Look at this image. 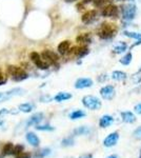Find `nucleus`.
I'll return each instance as SVG.
<instances>
[{
	"mask_svg": "<svg viewBox=\"0 0 141 158\" xmlns=\"http://www.w3.org/2000/svg\"><path fill=\"white\" fill-rule=\"evenodd\" d=\"M121 118L123 122H126V123H134L136 121V116L130 111L121 112Z\"/></svg>",
	"mask_w": 141,
	"mask_h": 158,
	"instance_id": "18",
	"label": "nucleus"
},
{
	"mask_svg": "<svg viewBox=\"0 0 141 158\" xmlns=\"http://www.w3.org/2000/svg\"><path fill=\"white\" fill-rule=\"evenodd\" d=\"M129 1H134V0H129Z\"/></svg>",
	"mask_w": 141,
	"mask_h": 158,
	"instance_id": "49",
	"label": "nucleus"
},
{
	"mask_svg": "<svg viewBox=\"0 0 141 158\" xmlns=\"http://www.w3.org/2000/svg\"><path fill=\"white\" fill-rule=\"evenodd\" d=\"M73 1H75V0H66V2H73Z\"/></svg>",
	"mask_w": 141,
	"mask_h": 158,
	"instance_id": "46",
	"label": "nucleus"
},
{
	"mask_svg": "<svg viewBox=\"0 0 141 158\" xmlns=\"http://www.w3.org/2000/svg\"><path fill=\"white\" fill-rule=\"evenodd\" d=\"M115 88L113 85H106L103 88H101L100 90V95L106 100H112L115 97Z\"/></svg>",
	"mask_w": 141,
	"mask_h": 158,
	"instance_id": "9",
	"label": "nucleus"
},
{
	"mask_svg": "<svg viewBox=\"0 0 141 158\" xmlns=\"http://www.w3.org/2000/svg\"><path fill=\"white\" fill-rule=\"evenodd\" d=\"M76 41L83 45L89 44L92 42V36L89 33H83V34H80L79 36H77Z\"/></svg>",
	"mask_w": 141,
	"mask_h": 158,
	"instance_id": "16",
	"label": "nucleus"
},
{
	"mask_svg": "<svg viewBox=\"0 0 141 158\" xmlns=\"http://www.w3.org/2000/svg\"><path fill=\"white\" fill-rule=\"evenodd\" d=\"M106 158H119L117 156V155H110V156H107Z\"/></svg>",
	"mask_w": 141,
	"mask_h": 158,
	"instance_id": "44",
	"label": "nucleus"
},
{
	"mask_svg": "<svg viewBox=\"0 0 141 158\" xmlns=\"http://www.w3.org/2000/svg\"><path fill=\"white\" fill-rule=\"evenodd\" d=\"M50 153H51V150L48 149V148H47V149H42V150H40L38 153H36V157H37V158H43L44 156L50 155Z\"/></svg>",
	"mask_w": 141,
	"mask_h": 158,
	"instance_id": "33",
	"label": "nucleus"
},
{
	"mask_svg": "<svg viewBox=\"0 0 141 158\" xmlns=\"http://www.w3.org/2000/svg\"><path fill=\"white\" fill-rule=\"evenodd\" d=\"M126 49H127L126 42L119 41L114 47V49H113V53H115V54H122V53H124L126 51Z\"/></svg>",
	"mask_w": 141,
	"mask_h": 158,
	"instance_id": "21",
	"label": "nucleus"
},
{
	"mask_svg": "<svg viewBox=\"0 0 141 158\" xmlns=\"http://www.w3.org/2000/svg\"><path fill=\"white\" fill-rule=\"evenodd\" d=\"M121 14L123 20L131 21L136 17L137 14V6L134 3H126L121 6Z\"/></svg>",
	"mask_w": 141,
	"mask_h": 158,
	"instance_id": "3",
	"label": "nucleus"
},
{
	"mask_svg": "<svg viewBox=\"0 0 141 158\" xmlns=\"http://www.w3.org/2000/svg\"><path fill=\"white\" fill-rule=\"evenodd\" d=\"M61 146L62 147H72L74 146V139L73 137H66L61 141Z\"/></svg>",
	"mask_w": 141,
	"mask_h": 158,
	"instance_id": "32",
	"label": "nucleus"
},
{
	"mask_svg": "<svg viewBox=\"0 0 141 158\" xmlns=\"http://www.w3.org/2000/svg\"><path fill=\"white\" fill-rule=\"evenodd\" d=\"M115 1H126V0H115Z\"/></svg>",
	"mask_w": 141,
	"mask_h": 158,
	"instance_id": "47",
	"label": "nucleus"
},
{
	"mask_svg": "<svg viewBox=\"0 0 141 158\" xmlns=\"http://www.w3.org/2000/svg\"><path fill=\"white\" fill-rule=\"evenodd\" d=\"M93 85H94V82L91 78H79V79H77L75 82V88L81 90V89L91 88Z\"/></svg>",
	"mask_w": 141,
	"mask_h": 158,
	"instance_id": "13",
	"label": "nucleus"
},
{
	"mask_svg": "<svg viewBox=\"0 0 141 158\" xmlns=\"http://www.w3.org/2000/svg\"><path fill=\"white\" fill-rule=\"evenodd\" d=\"M89 133H91V129L86 126L79 127V128L74 130V132H73V134L75 135V136H79V135H88Z\"/></svg>",
	"mask_w": 141,
	"mask_h": 158,
	"instance_id": "24",
	"label": "nucleus"
},
{
	"mask_svg": "<svg viewBox=\"0 0 141 158\" xmlns=\"http://www.w3.org/2000/svg\"><path fill=\"white\" fill-rule=\"evenodd\" d=\"M32 156H31V154L30 153H25V152H22V153H20L19 155H17L16 158H31Z\"/></svg>",
	"mask_w": 141,
	"mask_h": 158,
	"instance_id": "39",
	"label": "nucleus"
},
{
	"mask_svg": "<svg viewBox=\"0 0 141 158\" xmlns=\"http://www.w3.org/2000/svg\"><path fill=\"white\" fill-rule=\"evenodd\" d=\"M101 16L107 17V18H117L119 16V7L115 4H106L102 7L101 10Z\"/></svg>",
	"mask_w": 141,
	"mask_h": 158,
	"instance_id": "5",
	"label": "nucleus"
},
{
	"mask_svg": "<svg viewBox=\"0 0 141 158\" xmlns=\"http://www.w3.org/2000/svg\"><path fill=\"white\" fill-rule=\"evenodd\" d=\"M35 129L38 130V131H54L55 128L54 127H51L50 124H44V126H39V124H37V126H35Z\"/></svg>",
	"mask_w": 141,
	"mask_h": 158,
	"instance_id": "30",
	"label": "nucleus"
},
{
	"mask_svg": "<svg viewBox=\"0 0 141 158\" xmlns=\"http://www.w3.org/2000/svg\"><path fill=\"white\" fill-rule=\"evenodd\" d=\"M30 59L32 60V62L40 70H48L50 67V63H48L45 60H42L40 55L37 52H32L30 54Z\"/></svg>",
	"mask_w": 141,
	"mask_h": 158,
	"instance_id": "6",
	"label": "nucleus"
},
{
	"mask_svg": "<svg viewBox=\"0 0 141 158\" xmlns=\"http://www.w3.org/2000/svg\"><path fill=\"white\" fill-rule=\"evenodd\" d=\"M25 138H27V142H29L32 147L39 146V143H40L39 137H38L35 133H33V132H29V133H27V135H25Z\"/></svg>",
	"mask_w": 141,
	"mask_h": 158,
	"instance_id": "14",
	"label": "nucleus"
},
{
	"mask_svg": "<svg viewBox=\"0 0 141 158\" xmlns=\"http://www.w3.org/2000/svg\"><path fill=\"white\" fill-rule=\"evenodd\" d=\"M117 32L118 29L116 24L111 23V22H103L99 27L98 31H97V35H98L100 39L107 40V39H112L114 36H116Z\"/></svg>",
	"mask_w": 141,
	"mask_h": 158,
	"instance_id": "1",
	"label": "nucleus"
},
{
	"mask_svg": "<svg viewBox=\"0 0 141 158\" xmlns=\"http://www.w3.org/2000/svg\"><path fill=\"white\" fill-rule=\"evenodd\" d=\"M73 97L71 93H68V92H60L58 93L57 95L54 97V100L57 101V102H62V101H65V100H68Z\"/></svg>",
	"mask_w": 141,
	"mask_h": 158,
	"instance_id": "20",
	"label": "nucleus"
},
{
	"mask_svg": "<svg viewBox=\"0 0 141 158\" xmlns=\"http://www.w3.org/2000/svg\"><path fill=\"white\" fill-rule=\"evenodd\" d=\"M113 122H114V118H113L111 115H103L99 120V127L102 129L109 128Z\"/></svg>",
	"mask_w": 141,
	"mask_h": 158,
	"instance_id": "15",
	"label": "nucleus"
},
{
	"mask_svg": "<svg viewBox=\"0 0 141 158\" xmlns=\"http://www.w3.org/2000/svg\"><path fill=\"white\" fill-rule=\"evenodd\" d=\"M41 55H42L43 59L47 61L48 63H50V64H57L58 61H59L58 55L51 50H44Z\"/></svg>",
	"mask_w": 141,
	"mask_h": 158,
	"instance_id": "8",
	"label": "nucleus"
},
{
	"mask_svg": "<svg viewBox=\"0 0 141 158\" xmlns=\"http://www.w3.org/2000/svg\"><path fill=\"white\" fill-rule=\"evenodd\" d=\"M112 78L117 81H123L127 78V74L122 72V71H115L112 74Z\"/></svg>",
	"mask_w": 141,
	"mask_h": 158,
	"instance_id": "23",
	"label": "nucleus"
},
{
	"mask_svg": "<svg viewBox=\"0 0 141 158\" xmlns=\"http://www.w3.org/2000/svg\"><path fill=\"white\" fill-rule=\"evenodd\" d=\"M133 135H134V137L136 139H141V127L138 128L137 130H135V132L133 133Z\"/></svg>",
	"mask_w": 141,
	"mask_h": 158,
	"instance_id": "38",
	"label": "nucleus"
},
{
	"mask_svg": "<svg viewBox=\"0 0 141 158\" xmlns=\"http://www.w3.org/2000/svg\"><path fill=\"white\" fill-rule=\"evenodd\" d=\"M18 109H19V111L23 112V113H30V112H32L33 110H34V104H32V103H22V104H20V106H18Z\"/></svg>",
	"mask_w": 141,
	"mask_h": 158,
	"instance_id": "26",
	"label": "nucleus"
},
{
	"mask_svg": "<svg viewBox=\"0 0 141 158\" xmlns=\"http://www.w3.org/2000/svg\"><path fill=\"white\" fill-rule=\"evenodd\" d=\"M9 96L6 95V92H0V102H4V101L9 100Z\"/></svg>",
	"mask_w": 141,
	"mask_h": 158,
	"instance_id": "36",
	"label": "nucleus"
},
{
	"mask_svg": "<svg viewBox=\"0 0 141 158\" xmlns=\"http://www.w3.org/2000/svg\"><path fill=\"white\" fill-rule=\"evenodd\" d=\"M6 95L9 96V98L11 99L12 97H14V96H20V95H23L25 93V90L21 88H15V89H12V90L6 92Z\"/></svg>",
	"mask_w": 141,
	"mask_h": 158,
	"instance_id": "22",
	"label": "nucleus"
},
{
	"mask_svg": "<svg viewBox=\"0 0 141 158\" xmlns=\"http://www.w3.org/2000/svg\"><path fill=\"white\" fill-rule=\"evenodd\" d=\"M6 82V74L2 72L1 70H0V85H4Z\"/></svg>",
	"mask_w": 141,
	"mask_h": 158,
	"instance_id": "35",
	"label": "nucleus"
},
{
	"mask_svg": "<svg viewBox=\"0 0 141 158\" xmlns=\"http://www.w3.org/2000/svg\"><path fill=\"white\" fill-rule=\"evenodd\" d=\"M97 15H98V13H97L96 10H91V11H88V12L84 13L82 15V17H81V20H82L83 23L89 24L97 19Z\"/></svg>",
	"mask_w": 141,
	"mask_h": 158,
	"instance_id": "11",
	"label": "nucleus"
},
{
	"mask_svg": "<svg viewBox=\"0 0 141 158\" xmlns=\"http://www.w3.org/2000/svg\"><path fill=\"white\" fill-rule=\"evenodd\" d=\"M82 104L85 106L86 109L92 110V111H96L101 108L102 103L100 101V99H98L95 96L92 95H86L82 98Z\"/></svg>",
	"mask_w": 141,
	"mask_h": 158,
	"instance_id": "4",
	"label": "nucleus"
},
{
	"mask_svg": "<svg viewBox=\"0 0 141 158\" xmlns=\"http://www.w3.org/2000/svg\"><path fill=\"white\" fill-rule=\"evenodd\" d=\"M118 140H119V133H118V132H114V133H111L110 135H107L106 138H104L103 146L106 148L114 147L118 142Z\"/></svg>",
	"mask_w": 141,
	"mask_h": 158,
	"instance_id": "10",
	"label": "nucleus"
},
{
	"mask_svg": "<svg viewBox=\"0 0 141 158\" xmlns=\"http://www.w3.org/2000/svg\"><path fill=\"white\" fill-rule=\"evenodd\" d=\"M43 119V114L42 113H36L34 115H32L29 118V120H27L24 122L25 124V128H27V127H31V126H37V124H39L40 122L42 121Z\"/></svg>",
	"mask_w": 141,
	"mask_h": 158,
	"instance_id": "12",
	"label": "nucleus"
},
{
	"mask_svg": "<svg viewBox=\"0 0 141 158\" xmlns=\"http://www.w3.org/2000/svg\"><path fill=\"white\" fill-rule=\"evenodd\" d=\"M107 1H111V0H82V4H88L93 2L95 6H101L106 4Z\"/></svg>",
	"mask_w": 141,
	"mask_h": 158,
	"instance_id": "28",
	"label": "nucleus"
},
{
	"mask_svg": "<svg viewBox=\"0 0 141 158\" xmlns=\"http://www.w3.org/2000/svg\"><path fill=\"white\" fill-rule=\"evenodd\" d=\"M140 158H141V149H140V156H139Z\"/></svg>",
	"mask_w": 141,
	"mask_h": 158,
	"instance_id": "48",
	"label": "nucleus"
},
{
	"mask_svg": "<svg viewBox=\"0 0 141 158\" xmlns=\"http://www.w3.org/2000/svg\"><path fill=\"white\" fill-rule=\"evenodd\" d=\"M132 81L136 85H138V83L141 82V69L138 72H136L135 74H133L132 75Z\"/></svg>",
	"mask_w": 141,
	"mask_h": 158,
	"instance_id": "31",
	"label": "nucleus"
},
{
	"mask_svg": "<svg viewBox=\"0 0 141 158\" xmlns=\"http://www.w3.org/2000/svg\"><path fill=\"white\" fill-rule=\"evenodd\" d=\"M13 149H14V144L12 142H7L6 143V146L3 147L1 151V154H0V158H4L9 155H13Z\"/></svg>",
	"mask_w": 141,
	"mask_h": 158,
	"instance_id": "19",
	"label": "nucleus"
},
{
	"mask_svg": "<svg viewBox=\"0 0 141 158\" xmlns=\"http://www.w3.org/2000/svg\"><path fill=\"white\" fill-rule=\"evenodd\" d=\"M123 35L129 38H133L136 39L137 41H141V34L140 33H136V32H129V31H124Z\"/></svg>",
	"mask_w": 141,
	"mask_h": 158,
	"instance_id": "27",
	"label": "nucleus"
},
{
	"mask_svg": "<svg viewBox=\"0 0 141 158\" xmlns=\"http://www.w3.org/2000/svg\"><path fill=\"white\" fill-rule=\"evenodd\" d=\"M7 73L11 75L13 80L17 81V82L23 81L29 77L27 73L25 72L23 69H21L20 67H17V65H9V67H7Z\"/></svg>",
	"mask_w": 141,
	"mask_h": 158,
	"instance_id": "2",
	"label": "nucleus"
},
{
	"mask_svg": "<svg viewBox=\"0 0 141 158\" xmlns=\"http://www.w3.org/2000/svg\"><path fill=\"white\" fill-rule=\"evenodd\" d=\"M85 112L81 111V110H76V111L72 112L70 114V118L72 120H76V119H79V118H83V117H85Z\"/></svg>",
	"mask_w": 141,
	"mask_h": 158,
	"instance_id": "25",
	"label": "nucleus"
},
{
	"mask_svg": "<svg viewBox=\"0 0 141 158\" xmlns=\"http://www.w3.org/2000/svg\"><path fill=\"white\" fill-rule=\"evenodd\" d=\"M23 146L22 144H18V146H15L14 149H13V155H15V156H17V155H19L20 153L23 152Z\"/></svg>",
	"mask_w": 141,
	"mask_h": 158,
	"instance_id": "34",
	"label": "nucleus"
},
{
	"mask_svg": "<svg viewBox=\"0 0 141 158\" xmlns=\"http://www.w3.org/2000/svg\"><path fill=\"white\" fill-rule=\"evenodd\" d=\"M52 97H51V96H48V95H43V96H41V97H40V101H41V102H50L51 100H52Z\"/></svg>",
	"mask_w": 141,
	"mask_h": 158,
	"instance_id": "37",
	"label": "nucleus"
},
{
	"mask_svg": "<svg viewBox=\"0 0 141 158\" xmlns=\"http://www.w3.org/2000/svg\"><path fill=\"white\" fill-rule=\"evenodd\" d=\"M89 53V50L86 45H77V47H73L71 48L70 52L68 54H72V55H75L77 58H82L84 56H86Z\"/></svg>",
	"mask_w": 141,
	"mask_h": 158,
	"instance_id": "7",
	"label": "nucleus"
},
{
	"mask_svg": "<svg viewBox=\"0 0 141 158\" xmlns=\"http://www.w3.org/2000/svg\"><path fill=\"white\" fill-rule=\"evenodd\" d=\"M3 124H4V122L2 120H0V127H3Z\"/></svg>",
	"mask_w": 141,
	"mask_h": 158,
	"instance_id": "45",
	"label": "nucleus"
},
{
	"mask_svg": "<svg viewBox=\"0 0 141 158\" xmlns=\"http://www.w3.org/2000/svg\"><path fill=\"white\" fill-rule=\"evenodd\" d=\"M132 59H133V54L130 52V53H127V54H125L119 61H120V63H121V64L129 65L130 63L132 62Z\"/></svg>",
	"mask_w": 141,
	"mask_h": 158,
	"instance_id": "29",
	"label": "nucleus"
},
{
	"mask_svg": "<svg viewBox=\"0 0 141 158\" xmlns=\"http://www.w3.org/2000/svg\"><path fill=\"white\" fill-rule=\"evenodd\" d=\"M9 113H11V112H10L7 109H2L1 111H0V116H4V115H6V114H9Z\"/></svg>",
	"mask_w": 141,
	"mask_h": 158,
	"instance_id": "41",
	"label": "nucleus"
},
{
	"mask_svg": "<svg viewBox=\"0 0 141 158\" xmlns=\"http://www.w3.org/2000/svg\"><path fill=\"white\" fill-rule=\"evenodd\" d=\"M106 79H107L106 75H100L98 77V81H100V82H102V81H104Z\"/></svg>",
	"mask_w": 141,
	"mask_h": 158,
	"instance_id": "42",
	"label": "nucleus"
},
{
	"mask_svg": "<svg viewBox=\"0 0 141 158\" xmlns=\"http://www.w3.org/2000/svg\"><path fill=\"white\" fill-rule=\"evenodd\" d=\"M134 111L136 112L137 114H139V115H141V102L136 104L135 108H134Z\"/></svg>",
	"mask_w": 141,
	"mask_h": 158,
	"instance_id": "40",
	"label": "nucleus"
},
{
	"mask_svg": "<svg viewBox=\"0 0 141 158\" xmlns=\"http://www.w3.org/2000/svg\"><path fill=\"white\" fill-rule=\"evenodd\" d=\"M70 48H71V42L68 41V40H64V41L59 43L57 50H58L59 54L65 55V54H68V53L70 52V50H71Z\"/></svg>",
	"mask_w": 141,
	"mask_h": 158,
	"instance_id": "17",
	"label": "nucleus"
},
{
	"mask_svg": "<svg viewBox=\"0 0 141 158\" xmlns=\"http://www.w3.org/2000/svg\"><path fill=\"white\" fill-rule=\"evenodd\" d=\"M79 158H93V155L92 154H83V155H81Z\"/></svg>",
	"mask_w": 141,
	"mask_h": 158,
	"instance_id": "43",
	"label": "nucleus"
}]
</instances>
